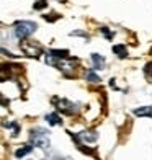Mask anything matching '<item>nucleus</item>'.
<instances>
[{"label": "nucleus", "mask_w": 152, "mask_h": 160, "mask_svg": "<svg viewBox=\"0 0 152 160\" xmlns=\"http://www.w3.org/2000/svg\"><path fill=\"white\" fill-rule=\"evenodd\" d=\"M46 7H48L46 0H38V2L33 5V8H34V10H43V8H46Z\"/></svg>", "instance_id": "nucleus-13"}, {"label": "nucleus", "mask_w": 152, "mask_h": 160, "mask_svg": "<svg viewBox=\"0 0 152 160\" xmlns=\"http://www.w3.org/2000/svg\"><path fill=\"white\" fill-rule=\"evenodd\" d=\"M134 114L139 116V118H152V105L136 108V110H134Z\"/></svg>", "instance_id": "nucleus-6"}, {"label": "nucleus", "mask_w": 152, "mask_h": 160, "mask_svg": "<svg viewBox=\"0 0 152 160\" xmlns=\"http://www.w3.org/2000/svg\"><path fill=\"white\" fill-rule=\"evenodd\" d=\"M30 137H31L33 145H38V147H41V149H48L49 147V137L46 134V131H43V129L31 131Z\"/></svg>", "instance_id": "nucleus-2"}, {"label": "nucleus", "mask_w": 152, "mask_h": 160, "mask_svg": "<svg viewBox=\"0 0 152 160\" xmlns=\"http://www.w3.org/2000/svg\"><path fill=\"white\" fill-rule=\"evenodd\" d=\"M36 23H33V21H17L15 23V34H17V38L18 39H26V38H30V36L36 31Z\"/></svg>", "instance_id": "nucleus-1"}, {"label": "nucleus", "mask_w": 152, "mask_h": 160, "mask_svg": "<svg viewBox=\"0 0 152 160\" xmlns=\"http://www.w3.org/2000/svg\"><path fill=\"white\" fill-rule=\"evenodd\" d=\"M0 54H2V56H7V57H12V59H15V54H12L10 52V51H7V49H2V48H0Z\"/></svg>", "instance_id": "nucleus-16"}, {"label": "nucleus", "mask_w": 152, "mask_h": 160, "mask_svg": "<svg viewBox=\"0 0 152 160\" xmlns=\"http://www.w3.org/2000/svg\"><path fill=\"white\" fill-rule=\"evenodd\" d=\"M13 67L15 65H8V64H0V80L5 82L12 77V72H13Z\"/></svg>", "instance_id": "nucleus-5"}, {"label": "nucleus", "mask_w": 152, "mask_h": 160, "mask_svg": "<svg viewBox=\"0 0 152 160\" xmlns=\"http://www.w3.org/2000/svg\"><path fill=\"white\" fill-rule=\"evenodd\" d=\"M77 139H80L84 142H95L97 141V132H93V131H85V132L79 134Z\"/></svg>", "instance_id": "nucleus-7"}, {"label": "nucleus", "mask_w": 152, "mask_h": 160, "mask_svg": "<svg viewBox=\"0 0 152 160\" xmlns=\"http://www.w3.org/2000/svg\"><path fill=\"white\" fill-rule=\"evenodd\" d=\"M87 80H90V82H100V77L95 72H87Z\"/></svg>", "instance_id": "nucleus-15"}, {"label": "nucleus", "mask_w": 152, "mask_h": 160, "mask_svg": "<svg viewBox=\"0 0 152 160\" xmlns=\"http://www.w3.org/2000/svg\"><path fill=\"white\" fill-rule=\"evenodd\" d=\"M101 31H103V33H105V36H106V38H108V39H111V38H113V33H110V31H108V30H106V28H105V26H103V28H101Z\"/></svg>", "instance_id": "nucleus-17"}, {"label": "nucleus", "mask_w": 152, "mask_h": 160, "mask_svg": "<svg viewBox=\"0 0 152 160\" xmlns=\"http://www.w3.org/2000/svg\"><path fill=\"white\" fill-rule=\"evenodd\" d=\"M54 103H56V108L59 110L61 113H64V114H74L75 113V105L72 103V101H69V100H64V98H57V100H54Z\"/></svg>", "instance_id": "nucleus-3"}, {"label": "nucleus", "mask_w": 152, "mask_h": 160, "mask_svg": "<svg viewBox=\"0 0 152 160\" xmlns=\"http://www.w3.org/2000/svg\"><path fill=\"white\" fill-rule=\"evenodd\" d=\"M92 61H93V64H95V69H101L105 65V57L98 56L97 52L92 54Z\"/></svg>", "instance_id": "nucleus-11"}, {"label": "nucleus", "mask_w": 152, "mask_h": 160, "mask_svg": "<svg viewBox=\"0 0 152 160\" xmlns=\"http://www.w3.org/2000/svg\"><path fill=\"white\" fill-rule=\"evenodd\" d=\"M113 52L118 54V57H121V59H124V57L128 56V48L124 44H114L113 46Z\"/></svg>", "instance_id": "nucleus-9"}, {"label": "nucleus", "mask_w": 152, "mask_h": 160, "mask_svg": "<svg viewBox=\"0 0 152 160\" xmlns=\"http://www.w3.org/2000/svg\"><path fill=\"white\" fill-rule=\"evenodd\" d=\"M144 75H146L147 78L152 77V62H147L146 67H144Z\"/></svg>", "instance_id": "nucleus-14"}, {"label": "nucleus", "mask_w": 152, "mask_h": 160, "mask_svg": "<svg viewBox=\"0 0 152 160\" xmlns=\"http://www.w3.org/2000/svg\"><path fill=\"white\" fill-rule=\"evenodd\" d=\"M33 150V145H25V147H21L15 152V157L17 158H21V157H25L26 154H30V152Z\"/></svg>", "instance_id": "nucleus-12"}, {"label": "nucleus", "mask_w": 152, "mask_h": 160, "mask_svg": "<svg viewBox=\"0 0 152 160\" xmlns=\"http://www.w3.org/2000/svg\"><path fill=\"white\" fill-rule=\"evenodd\" d=\"M20 48H21V51H23L25 54L31 56V57H38V56L43 54V49H41L38 44H33V42H26L25 39L20 42Z\"/></svg>", "instance_id": "nucleus-4"}, {"label": "nucleus", "mask_w": 152, "mask_h": 160, "mask_svg": "<svg viewBox=\"0 0 152 160\" xmlns=\"http://www.w3.org/2000/svg\"><path fill=\"white\" fill-rule=\"evenodd\" d=\"M51 57H56V59H69V51L67 49H53L51 51Z\"/></svg>", "instance_id": "nucleus-8"}, {"label": "nucleus", "mask_w": 152, "mask_h": 160, "mask_svg": "<svg viewBox=\"0 0 152 160\" xmlns=\"http://www.w3.org/2000/svg\"><path fill=\"white\" fill-rule=\"evenodd\" d=\"M46 119L51 126H57V124H62V119H61V116L59 114H56V113H51L46 116Z\"/></svg>", "instance_id": "nucleus-10"}]
</instances>
